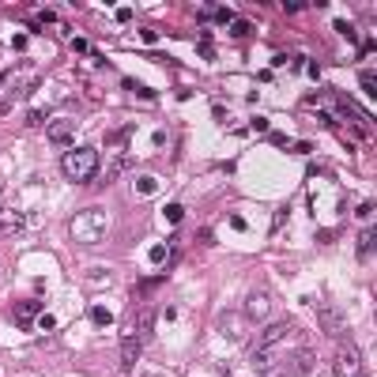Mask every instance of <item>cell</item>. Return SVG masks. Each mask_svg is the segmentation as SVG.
Wrapping results in <instances>:
<instances>
[{"label": "cell", "mask_w": 377, "mask_h": 377, "mask_svg": "<svg viewBox=\"0 0 377 377\" xmlns=\"http://www.w3.org/2000/svg\"><path fill=\"white\" fill-rule=\"evenodd\" d=\"M91 317H94V325H110V320H114V314H110L106 306H94V309H91Z\"/></svg>", "instance_id": "e0dca14e"}, {"label": "cell", "mask_w": 377, "mask_h": 377, "mask_svg": "<svg viewBox=\"0 0 377 377\" xmlns=\"http://www.w3.org/2000/svg\"><path fill=\"white\" fill-rule=\"evenodd\" d=\"M363 87H366V94L374 99V91H377V87H374V72H366V76H363Z\"/></svg>", "instance_id": "44dd1931"}, {"label": "cell", "mask_w": 377, "mask_h": 377, "mask_svg": "<svg viewBox=\"0 0 377 377\" xmlns=\"http://www.w3.org/2000/svg\"><path fill=\"white\" fill-rule=\"evenodd\" d=\"M230 30H234V34H249L253 27H249V23H238V19H234V23H230Z\"/></svg>", "instance_id": "7402d4cb"}, {"label": "cell", "mask_w": 377, "mask_h": 377, "mask_svg": "<svg viewBox=\"0 0 377 377\" xmlns=\"http://www.w3.org/2000/svg\"><path fill=\"white\" fill-rule=\"evenodd\" d=\"M155 189H159L155 178H140V181H136V192H140V196H151Z\"/></svg>", "instance_id": "5bb4252c"}, {"label": "cell", "mask_w": 377, "mask_h": 377, "mask_svg": "<svg viewBox=\"0 0 377 377\" xmlns=\"http://www.w3.org/2000/svg\"><path fill=\"white\" fill-rule=\"evenodd\" d=\"M38 320V306L34 302H19V306H15V325L19 328H30Z\"/></svg>", "instance_id": "8fae6325"}, {"label": "cell", "mask_w": 377, "mask_h": 377, "mask_svg": "<svg viewBox=\"0 0 377 377\" xmlns=\"http://www.w3.org/2000/svg\"><path fill=\"white\" fill-rule=\"evenodd\" d=\"M106 227H110L106 212H102V207H87V212H79L76 219L68 223V234H72V242H79V245H99L102 238H106Z\"/></svg>", "instance_id": "6da1fadb"}, {"label": "cell", "mask_w": 377, "mask_h": 377, "mask_svg": "<svg viewBox=\"0 0 377 377\" xmlns=\"http://www.w3.org/2000/svg\"><path fill=\"white\" fill-rule=\"evenodd\" d=\"M320 328H325L328 336H343V332H347L343 317H340V314H332V309H320Z\"/></svg>", "instance_id": "30bf717a"}, {"label": "cell", "mask_w": 377, "mask_h": 377, "mask_svg": "<svg viewBox=\"0 0 377 377\" xmlns=\"http://www.w3.org/2000/svg\"><path fill=\"white\" fill-rule=\"evenodd\" d=\"M38 328H42V332H53V328H57V317H50V314H38Z\"/></svg>", "instance_id": "ac0fdd59"}, {"label": "cell", "mask_w": 377, "mask_h": 377, "mask_svg": "<svg viewBox=\"0 0 377 377\" xmlns=\"http://www.w3.org/2000/svg\"><path fill=\"white\" fill-rule=\"evenodd\" d=\"M374 245H377V230L366 227L363 238H358V256H363V261H374Z\"/></svg>", "instance_id": "7c38bea8"}, {"label": "cell", "mask_w": 377, "mask_h": 377, "mask_svg": "<svg viewBox=\"0 0 377 377\" xmlns=\"http://www.w3.org/2000/svg\"><path fill=\"white\" fill-rule=\"evenodd\" d=\"M136 358H140V336H136L132 325H128V332H125V340H121V370L125 374L136 366Z\"/></svg>", "instance_id": "ba28073f"}, {"label": "cell", "mask_w": 377, "mask_h": 377, "mask_svg": "<svg viewBox=\"0 0 377 377\" xmlns=\"http://www.w3.org/2000/svg\"><path fill=\"white\" fill-rule=\"evenodd\" d=\"M72 132H76V121H72V117H53V121L45 125V136H50V143H57V147H68Z\"/></svg>", "instance_id": "5b68a950"}, {"label": "cell", "mask_w": 377, "mask_h": 377, "mask_svg": "<svg viewBox=\"0 0 377 377\" xmlns=\"http://www.w3.org/2000/svg\"><path fill=\"white\" fill-rule=\"evenodd\" d=\"M151 261H155V264H166V261H170V249H166V245H159V249H151Z\"/></svg>", "instance_id": "d6986e66"}, {"label": "cell", "mask_w": 377, "mask_h": 377, "mask_svg": "<svg viewBox=\"0 0 377 377\" xmlns=\"http://www.w3.org/2000/svg\"><path fill=\"white\" fill-rule=\"evenodd\" d=\"M314 366H317V351L314 347H294V355H291V363H287V370H291V377H309L314 374Z\"/></svg>", "instance_id": "277c9868"}, {"label": "cell", "mask_w": 377, "mask_h": 377, "mask_svg": "<svg viewBox=\"0 0 377 377\" xmlns=\"http://www.w3.org/2000/svg\"><path fill=\"white\" fill-rule=\"evenodd\" d=\"M61 174L68 181H76V185L94 181V174H99V151L94 147H68L61 159Z\"/></svg>", "instance_id": "7a4b0ae2"}, {"label": "cell", "mask_w": 377, "mask_h": 377, "mask_svg": "<svg viewBox=\"0 0 377 377\" xmlns=\"http://www.w3.org/2000/svg\"><path fill=\"white\" fill-rule=\"evenodd\" d=\"M181 215H185V212H181V204H166L163 207V219L166 223H181Z\"/></svg>", "instance_id": "9a60e30c"}, {"label": "cell", "mask_w": 377, "mask_h": 377, "mask_svg": "<svg viewBox=\"0 0 377 377\" xmlns=\"http://www.w3.org/2000/svg\"><path fill=\"white\" fill-rule=\"evenodd\" d=\"M355 215H358V219H374V204H370V200H366V204H358Z\"/></svg>", "instance_id": "ffe728a7"}, {"label": "cell", "mask_w": 377, "mask_h": 377, "mask_svg": "<svg viewBox=\"0 0 377 377\" xmlns=\"http://www.w3.org/2000/svg\"><path fill=\"white\" fill-rule=\"evenodd\" d=\"M332 370L340 377H363V351L351 340H343L340 351H336V358H332Z\"/></svg>", "instance_id": "3957f363"}, {"label": "cell", "mask_w": 377, "mask_h": 377, "mask_svg": "<svg viewBox=\"0 0 377 377\" xmlns=\"http://www.w3.org/2000/svg\"><path fill=\"white\" fill-rule=\"evenodd\" d=\"M207 19H215V23H234V12L230 8H212V15Z\"/></svg>", "instance_id": "2e32d148"}, {"label": "cell", "mask_w": 377, "mask_h": 377, "mask_svg": "<svg viewBox=\"0 0 377 377\" xmlns=\"http://www.w3.org/2000/svg\"><path fill=\"white\" fill-rule=\"evenodd\" d=\"M4 83H8V76H0V87H4Z\"/></svg>", "instance_id": "cb8c5ba5"}, {"label": "cell", "mask_w": 377, "mask_h": 377, "mask_svg": "<svg viewBox=\"0 0 377 377\" xmlns=\"http://www.w3.org/2000/svg\"><path fill=\"white\" fill-rule=\"evenodd\" d=\"M268 366H272V347H256V351H253V370L264 374Z\"/></svg>", "instance_id": "4fadbf2b"}, {"label": "cell", "mask_w": 377, "mask_h": 377, "mask_svg": "<svg viewBox=\"0 0 377 377\" xmlns=\"http://www.w3.org/2000/svg\"><path fill=\"white\" fill-rule=\"evenodd\" d=\"M245 317L249 320H268L272 317V294L268 291H253L245 298Z\"/></svg>", "instance_id": "8992f818"}, {"label": "cell", "mask_w": 377, "mask_h": 377, "mask_svg": "<svg viewBox=\"0 0 377 377\" xmlns=\"http://www.w3.org/2000/svg\"><path fill=\"white\" fill-rule=\"evenodd\" d=\"M23 227H27L23 212H15V207H0V238H12V234H19Z\"/></svg>", "instance_id": "9c48e42d"}, {"label": "cell", "mask_w": 377, "mask_h": 377, "mask_svg": "<svg viewBox=\"0 0 377 377\" xmlns=\"http://www.w3.org/2000/svg\"><path fill=\"white\" fill-rule=\"evenodd\" d=\"M294 328H298L294 320H276V325H268L261 332V347H276V343H283L287 336H294Z\"/></svg>", "instance_id": "52a82bcc"}, {"label": "cell", "mask_w": 377, "mask_h": 377, "mask_svg": "<svg viewBox=\"0 0 377 377\" xmlns=\"http://www.w3.org/2000/svg\"><path fill=\"white\" fill-rule=\"evenodd\" d=\"M200 57H215V45L212 42H200Z\"/></svg>", "instance_id": "603a6c76"}]
</instances>
